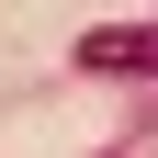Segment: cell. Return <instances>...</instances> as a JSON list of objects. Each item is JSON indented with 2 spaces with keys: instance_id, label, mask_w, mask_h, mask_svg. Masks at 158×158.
<instances>
[{
  "instance_id": "cell-1",
  "label": "cell",
  "mask_w": 158,
  "mask_h": 158,
  "mask_svg": "<svg viewBox=\"0 0 158 158\" xmlns=\"http://www.w3.org/2000/svg\"><path fill=\"white\" fill-rule=\"evenodd\" d=\"M79 68H102V79H158V23H90V34H79Z\"/></svg>"
}]
</instances>
